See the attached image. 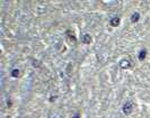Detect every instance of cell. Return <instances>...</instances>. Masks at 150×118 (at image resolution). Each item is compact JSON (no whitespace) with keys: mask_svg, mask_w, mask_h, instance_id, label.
I'll return each instance as SVG.
<instances>
[{"mask_svg":"<svg viewBox=\"0 0 150 118\" xmlns=\"http://www.w3.org/2000/svg\"><path fill=\"white\" fill-rule=\"evenodd\" d=\"M132 109H133V106H132V102H130V101H128V102L123 106V112H124L125 115L131 114Z\"/></svg>","mask_w":150,"mask_h":118,"instance_id":"6da1fadb","label":"cell"},{"mask_svg":"<svg viewBox=\"0 0 150 118\" xmlns=\"http://www.w3.org/2000/svg\"><path fill=\"white\" fill-rule=\"evenodd\" d=\"M80 40L84 44H89V43L91 42V37H90V35H88V34H83V35L80 36Z\"/></svg>","mask_w":150,"mask_h":118,"instance_id":"7a4b0ae2","label":"cell"},{"mask_svg":"<svg viewBox=\"0 0 150 118\" xmlns=\"http://www.w3.org/2000/svg\"><path fill=\"white\" fill-rule=\"evenodd\" d=\"M118 24H120V18H118V17H114V18L111 20V25H112L113 27L118 26Z\"/></svg>","mask_w":150,"mask_h":118,"instance_id":"3957f363","label":"cell"},{"mask_svg":"<svg viewBox=\"0 0 150 118\" xmlns=\"http://www.w3.org/2000/svg\"><path fill=\"white\" fill-rule=\"evenodd\" d=\"M146 56H147V51L142 50L141 52H140V54H139V60L140 61H143V60L146 59Z\"/></svg>","mask_w":150,"mask_h":118,"instance_id":"277c9868","label":"cell"},{"mask_svg":"<svg viewBox=\"0 0 150 118\" xmlns=\"http://www.w3.org/2000/svg\"><path fill=\"white\" fill-rule=\"evenodd\" d=\"M120 65H121V67H123V69H127V67L130 66V62L128 61V60H123L120 63Z\"/></svg>","mask_w":150,"mask_h":118,"instance_id":"5b68a950","label":"cell"},{"mask_svg":"<svg viewBox=\"0 0 150 118\" xmlns=\"http://www.w3.org/2000/svg\"><path fill=\"white\" fill-rule=\"evenodd\" d=\"M139 18H140L139 13H134L133 15H132V17H131V21H132V23H137V21L139 20Z\"/></svg>","mask_w":150,"mask_h":118,"instance_id":"8992f818","label":"cell"},{"mask_svg":"<svg viewBox=\"0 0 150 118\" xmlns=\"http://www.w3.org/2000/svg\"><path fill=\"white\" fill-rule=\"evenodd\" d=\"M11 74H13V76H15V78H17V76L19 75V70H18V69H15L13 72H11Z\"/></svg>","mask_w":150,"mask_h":118,"instance_id":"52a82bcc","label":"cell"},{"mask_svg":"<svg viewBox=\"0 0 150 118\" xmlns=\"http://www.w3.org/2000/svg\"><path fill=\"white\" fill-rule=\"evenodd\" d=\"M50 118H59V117H58V116H57V115H55V116H51Z\"/></svg>","mask_w":150,"mask_h":118,"instance_id":"ba28073f","label":"cell"}]
</instances>
